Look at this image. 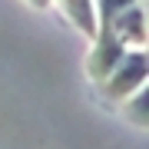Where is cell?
<instances>
[{
	"mask_svg": "<svg viewBox=\"0 0 149 149\" xmlns=\"http://www.w3.org/2000/svg\"><path fill=\"white\" fill-rule=\"evenodd\" d=\"M129 3H136V0H93V7H96V30H100L103 23H109L113 17H116L123 7H129Z\"/></svg>",
	"mask_w": 149,
	"mask_h": 149,
	"instance_id": "cell-6",
	"label": "cell"
},
{
	"mask_svg": "<svg viewBox=\"0 0 149 149\" xmlns=\"http://www.w3.org/2000/svg\"><path fill=\"white\" fill-rule=\"evenodd\" d=\"M103 27H109L129 50H146V7H143V0L123 7V10L113 17L109 23H103Z\"/></svg>",
	"mask_w": 149,
	"mask_h": 149,
	"instance_id": "cell-3",
	"label": "cell"
},
{
	"mask_svg": "<svg viewBox=\"0 0 149 149\" xmlns=\"http://www.w3.org/2000/svg\"><path fill=\"white\" fill-rule=\"evenodd\" d=\"M146 76H149L146 50H126L123 60L113 66V73L96 86V90H100V96L106 103H119V100H126L133 90H139V86L146 83Z\"/></svg>",
	"mask_w": 149,
	"mask_h": 149,
	"instance_id": "cell-1",
	"label": "cell"
},
{
	"mask_svg": "<svg viewBox=\"0 0 149 149\" xmlns=\"http://www.w3.org/2000/svg\"><path fill=\"white\" fill-rule=\"evenodd\" d=\"M116 106H119V113H123L129 123H133V126L146 129V126H149V86L143 83L139 90H133V93H129L126 100H119Z\"/></svg>",
	"mask_w": 149,
	"mask_h": 149,
	"instance_id": "cell-5",
	"label": "cell"
},
{
	"mask_svg": "<svg viewBox=\"0 0 149 149\" xmlns=\"http://www.w3.org/2000/svg\"><path fill=\"white\" fill-rule=\"evenodd\" d=\"M50 7H56L63 13V20L73 23L86 40L96 37V7H93V0H50Z\"/></svg>",
	"mask_w": 149,
	"mask_h": 149,
	"instance_id": "cell-4",
	"label": "cell"
},
{
	"mask_svg": "<svg viewBox=\"0 0 149 149\" xmlns=\"http://www.w3.org/2000/svg\"><path fill=\"white\" fill-rule=\"evenodd\" d=\"M30 7H37V10H43V7H50V0H27Z\"/></svg>",
	"mask_w": 149,
	"mask_h": 149,
	"instance_id": "cell-7",
	"label": "cell"
},
{
	"mask_svg": "<svg viewBox=\"0 0 149 149\" xmlns=\"http://www.w3.org/2000/svg\"><path fill=\"white\" fill-rule=\"evenodd\" d=\"M90 43H93V47H90V53H86V80H90L93 86H100V83L113 73V66L123 60V53H126L129 47H126L109 27H100Z\"/></svg>",
	"mask_w": 149,
	"mask_h": 149,
	"instance_id": "cell-2",
	"label": "cell"
}]
</instances>
